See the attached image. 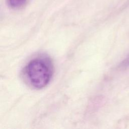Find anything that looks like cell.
<instances>
[{
  "instance_id": "cell-1",
  "label": "cell",
  "mask_w": 129,
  "mask_h": 129,
  "mask_svg": "<svg viewBox=\"0 0 129 129\" xmlns=\"http://www.w3.org/2000/svg\"><path fill=\"white\" fill-rule=\"evenodd\" d=\"M53 74L51 60L44 56L31 60L24 69V76L28 84L33 88L40 89L46 86Z\"/></svg>"
},
{
  "instance_id": "cell-2",
  "label": "cell",
  "mask_w": 129,
  "mask_h": 129,
  "mask_svg": "<svg viewBox=\"0 0 129 129\" xmlns=\"http://www.w3.org/2000/svg\"><path fill=\"white\" fill-rule=\"evenodd\" d=\"M27 0H7L8 5L12 9H19L23 7Z\"/></svg>"
},
{
  "instance_id": "cell-3",
  "label": "cell",
  "mask_w": 129,
  "mask_h": 129,
  "mask_svg": "<svg viewBox=\"0 0 129 129\" xmlns=\"http://www.w3.org/2000/svg\"><path fill=\"white\" fill-rule=\"evenodd\" d=\"M120 66L121 67L123 68L129 66V56L122 61V62L120 64Z\"/></svg>"
}]
</instances>
